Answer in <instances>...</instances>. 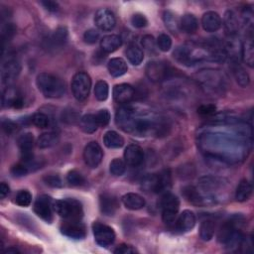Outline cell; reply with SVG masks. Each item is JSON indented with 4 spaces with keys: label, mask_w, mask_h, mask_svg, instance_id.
Wrapping results in <instances>:
<instances>
[{
    "label": "cell",
    "mask_w": 254,
    "mask_h": 254,
    "mask_svg": "<svg viewBox=\"0 0 254 254\" xmlns=\"http://www.w3.org/2000/svg\"><path fill=\"white\" fill-rule=\"evenodd\" d=\"M30 172L29 168L24 163H20L11 168V174L14 177H23L26 176Z\"/></svg>",
    "instance_id": "obj_50"
},
{
    "label": "cell",
    "mask_w": 254,
    "mask_h": 254,
    "mask_svg": "<svg viewBox=\"0 0 254 254\" xmlns=\"http://www.w3.org/2000/svg\"><path fill=\"white\" fill-rule=\"evenodd\" d=\"M183 195L190 203L196 206H203L207 203H211L203 194L200 190L194 186H187L183 189Z\"/></svg>",
    "instance_id": "obj_19"
},
{
    "label": "cell",
    "mask_w": 254,
    "mask_h": 254,
    "mask_svg": "<svg viewBox=\"0 0 254 254\" xmlns=\"http://www.w3.org/2000/svg\"><path fill=\"white\" fill-rule=\"evenodd\" d=\"M84 39L87 44H95L100 39V32L96 29H89L85 33Z\"/></svg>",
    "instance_id": "obj_52"
},
{
    "label": "cell",
    "mask_w": 254,
    "mask_h": 254,
    "mask_svg": "<svg viewBox=\"0 0 254 254\" xmlns=\"http://www.w3.org/2000/svg\"><path fill=\"white\" fill-rule=\"evenodd\" d=\"M159 178H160L161 190H162V193L168 192L172 186V174L170 169H165L162 172H160Z\"/></svg>",
    "instance_id": "obj_40"
},
{
    "label": "cell",
    "mask_w": 254,
    "mask_h": 254,
    "mask_svg": "<svg viewBox=\"0 0 254 254\" xmlns=\"http://www.w3.org/2000/svg\"><path fill=\"white\" fill-rule=\"evenodd\" d=\"M61 232L73 239H84L86 236L85 226L80 220H66L61 225Z\"/></svg>",
    "instance_id": "obj_11"
},
{
    "label": "cell",
    "mask_w": 254,
    "mask_h": 254,
    "mask_svg": "<svg viewBox=\"0 0 254 254\" xmlns=\"http://www.w3.org/2000/svg\"><path fill=\"white\" fill-rule=\"evenodd\" d=\"M54 211L66 220H80L84 216L83 205L76 199H63L54 202Z\"/></svg>",
    "instance_id": "obj_2"
},
{
    "label": "cell",
    "mask_w": 254,
    "mask_h": 254,
    "mask_svg": "<svg viewBox=\"0 0 254 254\" xmlns=\"http://www.w3.org/2000/svg\"><path fill=\"white\" fill-rule=\"evenodd\" d=\"M41 4L50 12H57L59 10V4L55 1H50V0H48V1H42Z\"/></svg>",
    "instance_id": "obj_56"
},
{
    "label": "cell",
    "mask_w": 254,
    "mask_h": 254,
    "mask_svg": "<svg viewBox=\"0 0 254 254\" xmlns=\"http://www.w3.org/2000/svg\"><path fill=\"white\" fill-rule=\"evenodd\" d=\"M53 210L54 202L52 198L47 195L40 196L34 203L35 214L47 222L53 221Z\"/></svg>",
    "instance_id": "obj_6"
},
{
    "label": "cell",
    "mask_w": 254,
    "mask_h": 254,
    "mask_svg": "<svg viewBox=\"0 0 254 254\" xmlns=\"http://www.w3.org/2000/svg\"><path fill=\"white\" fill-rule=\"evenodd\" d=\"M196 224V216L193 212L184 211L176 220V228L180 233H187L194 228Z\"/></svg>",
    "instance_id": "obj_20"
},
{
    "label": "cell",
    "mask_w": 254,
    "mask_h": 254,
    "mask_svg": "<svg viewBox=\"0 0 254 254\" xmlns=\"http://www.w3.org/2000/svg\"><path fill=\"white\" fill-rule=\"evenodd\" d=\"M222 21L220 16L215 11H207L202 17V25L206 32H217L220 29Z\"/></svg>",
    "instance_id": "obj_18"
},
{
    "label": "cell",
    "mask_w": 254,
    "mask_h": 254,
    "mask_svg": "<svg viewBox=\"0 0 254 254\" xmlns=\"http://www.w3.org/2000/svg\"><path fill=\"white\" fill-rule=\"evenodd\" d=\"M136 110L130 106H123L119 109L115 117V121L119 127H120L123 131L132 133L134 119H135Z\"/></svg>",
    "instance_id": "obj_9"
},
{
    "label": "cell",
    "mask_w": 254,
    "mask_h": 254,
    "mask_svg": "<svg viewBox=\"0 0 254 254\" xmlns=\"http://www.w3.org/2000/svg\"><path fill=\"white\" fill-rule=\"evenodd\" d=\"M62 119H63V121L68 124H75L76 122L81 120V119L79 117V113L71 108L67 109L63 112Z\"/></svg>",
    "instance_id": "obj_45"
},
{
    "label": "cell",
    "mask_w": 254,
    "mask_h": 254,
    "mask_svg": "<svg viewBox=\"0 0 254 254\" xmlns=\"http://www.w3.org/2000/svg\"><path fill=\"white\" fill-rule=\"evenodd\" d=\"M146 77L153 83H160L166 80L171 73L169 66L164 62H149L145 68Z\"/></svg>",
    "instance_id": "obj_5"
},
{
    "label": "cell",
    "mask_w": 254,
    "mask_h": 254,
    "mask_svg": "<svg viewBox=\"0 0 254 254\" xmlns=\"http://www.w3.org/2000/svg\"><path fill=\"white\" fill-rule=\"evenodd\" d=\"M60 140L59 135L55 132H47V133H43L39 136L38 138V147L41 149H47L51 148L55 145L58 144Z\"/></svg>",
    "instance_id": "obj_29"
},
{
    "label": "cell",
    "mask_w": 254,
    "mask_h": 254,
    "mask_svg": "<svg viewBox=\"0 0 254 254\" xmlns=\"http://www.w3.org/2000/svg\"><path fill=\"white\" fill-rule=\"evenodd\" d=\"M241 55L243 62L250 68H253L254 65V46L252 42V38L246 39L241 47Z\"/></svg>",
    "instance_id": "obj_30"
},
{
    "label": "cell",
    "mask_w": 254,
    "mask_h": 254,
    "mask_svg": "<svg viewBox=\"0 0 254 254\" xmlns=\"http://www.w3.org/2000/svg\"><path fill=\"white\" fill-rule=\"evenodd\" d=\"M68 33L66 27H59L51 37V44L53 48H63L68 42Z\"/></svg>",
    "instance_id": "obj_35"
},
{
    "label": "cell",
    "mask_w": 254,
    "mask_h": 254,
    "mask_svg": "<svg viewBox=\"0 0 254 254\" xmlns=\"http://www.w3.org/2000/svg\"><path fill=\"white\" fill-rule=\"evenodd\" d=\"M157 46L160 51L168 52L172 47V39L167 34H160L157 39Z\"/></svg>",
    "instance_id": "obj_43"
},
{
    "label": "cell",
    "mask_w": 254,
    "mask_h": 254,
    "mask_svg": "<svg viewBox=\"0 0 254 254\" xmlns=\"http://www.w3.org/2000/svg\"><path fill=\"white\" fill-rule=\"evenodd\" d=\"M24 105V101L20 94V91L14 87L9 86L5 88L2 95V106L3 107H14L21 108Z\"/></svg>",
    "instance_id": "obj_15"
},
{
    "label": "cell",
    "mask_w": 254,
    "mask_h": 254,
    "mask_svg": "<svg viewBox=\"0 0 254 254\" xmlns=\"http://www.w3.org/2000/svg\"><path fill=\"white\" fill-rule=\"evenodd\" d=\"M81 129L88 134H91L97 131L99 124L96 119V115L94 114H85L80 120Z\"/></svg>",
    "instance_id": "obj_32"
},
{
    "label": "cell",
    "mask_w": 254,
    "mask_h": 254,
    "mask_svg": "<svg viewBox=\"0 0 254 254\" xmlns=\"http://www.w3.org/2000/svg\"><path fill=\"white\" fill-rule=\"evenodd\" d=\"M71 85L75 99L79 102H85L89 96L91 79L88 74L85 72H79L73 77Z\"/></svg>",
    "instance_id": "obj_4"
},
{
    "label": "cell",
    "mask_w": 254,
    "mask_h": 254,
    "mask_svg": "<svg viewBox=\"0 0 254 254\" xmlns=\"http://www.w3.org/2000/svg\"><path fill=\"white\" fill-rule=\"evenodd\" d=\"M20 251L15 247H9L5 250V253H19Z\"/></svg>",
    "instance_id": "obj_58"
},
{
    "label": "cell",
    "mask_w": 254,
    "mask_h": 254,
    "mask_svg": "<svg viewBox=\"0 0 254 254\" xmlns=\"http://www.w3.org/2000/svg\"><path fill=\"white\" fill-rule=\"evenodd\" d=\"M160 206L162 210V220L168 226L175 224L177 214L180 207V201L175 195L166 192L160 200Z\"/></svg>",
    "instance_id": "obj_3"
},
{
    "label": "cell",
    "mask_w": 254,
    "mask_h": 254,
    "mask_svg": "<svg viewBox=\"0 0 254 254\" xmlns=\"http://www.w3.org/2000/svg\"><path fill=\"white\" fill-rule=\"evenodd\" d=\"M124 161L126 165L136 168L140 166L144 161V152L138 145H128L124 151Z\"/></svg>",
    "instance_id": "obj_14"
},
{
    "label": "cell",
    "mask_w": 254,
    "mask_h": 254,
    "mask_svg": "<svg viewBox=\"0 0 254 254\" xmlns=\"http://www.w3.org/2000/svg\"><path fill=\"white\" fill-rule=\"evenodd\" d=\"M108 94H109V87L107 83L104 81H99L96 84V87H95L96 99L100 102H104L107 100Z\"/></svg>",
    "instance_id": "obj_38"
},
{
    "label": "cell",
    "mask_w": 254,
    "mask_h": 254,
    "mask_svg": "<svg viewBox=\"0 0 254 254\" xmlns=\"http://www.w3.org/2000/svg\"><path fill=\"white\" fill-rule=\"evenodd\" d=\"M9 192H10V189H9L8 185L5 183H1V185H0V198L4 199L6 196H8Z\"/></svg>",
    "instance_id": "obj_57"
},
{
    "label": "cell",
    "mask_w": 254,
    "mask_h": 254,
    "mask_svg": "<svg viewBox=\"0 0 254 254\" xmlns=\"http://www.w3.org/2000/svg\"><path fill=\"white\" fill-rule=\"evenodd\" d=\"M2 129L7 135H11L17 130V125L15 122L9 119H5L2 121Z\"/></svg>",
    "instance_id": "obj_54"
},
{
    "label": "cell",
    "mask_w": 254,
    "mask_h": 254,
    "mask_svg": "<svg viewBox=\"0 0 254 254\" xmlns=\"http://www.w3.org/2000/svg\"><path fill=\"white\" fill-rule=\"evenodd\" d=\"M109 74L114 78H119L127 73L128 67L126 62L121 58H113L107 64Z\"/></svg>",
    "instance_id": "obj_24"
},
{
    "label": "cell",
    "mask_w": 254,
    "mask_h": 254,
    "mask_svg": "<svg viewBox=\"0 0 254 254\" xmlns=\"http://www.w3.org/2000/svg\"><path fill=\"white\" fill-rule=\"evenodd\" d=\"M141 188L145 192H152L156 194L162 193L159 174H150L144 177L141 182Z\"/></svg>",
    "instance_id": "obj_26"
},
{
    "label": "cell",
    "mask_w": 254,
    "mask_h": 254,
    "mask_svg": "<svg viewBox=\"0 0 254 254\" xmlns=\"http://www.w3.org/2000/svg\"><path fill=\"white\" fill-rule=\"evenodd\" d=\"M199 21L193 14H185L180 19V31L187 34H194L198 31Z\"/></svg>",
    "instance_id": "obj_25"
},
{
    "label": "cell",
    "mask_w": 254,
    "mask_h": 254,
    "mask_svg": "<svg viewBox=\"0 0 254 254\" xmlns=\"http://www.w3.org/2000/svg\"><path fill=\"white\" fill-rule=\"evenodd\" d=\"M122 44V40L119 35L111 34L104 36L101 41V48L102 52L110 54L117 51Z\"/></svg>",
    "instance_id": "obj_23"
},
{
    "label": "cell",
    "mask_w": 254,
    "mask_h": 254,
    "mask_svg": "<svg viewBox=\"0 0 254 254\" xmlns=\"http://www.w3.org/2000/svg\"><path fill=\"white\" fill-rule=\"evenodd\" d=\"M21 72V65L15 58L7 59L1 68V79L5 85H11Z\"/></svg>",
    "instance_id": "obj_10"
},
{
    "label": "cell",
    "mask_w": 254,
    "mask_h": 254,
    "mask_svg": "<svg viewBox=\"0 0 254 254\" xmlns=\"http://www.w3.org/2000/svg\"><path fill=\"white\" fill-rule=\"evenodd\" d=\"M131 24L135 27V28H138V29H140V28H144L147 26L148 24V20L147 18L141 14V13H136L134 15H132L131 17Z\"/></svg>",
    "instance_id": "obj_46"
},
{
    "label": "cell",
    "mask_w": 254,
    "mask_h": 254,
    "mask_svg": "<svg viewBox=\"0 0 254 254\" xmlns=\"http://www.w3.org/2000/svg\"><path fill=\"white\" fill-rule=\"evenodd\" d=\"M224 29L229 37H234L238 33L239 30V20L237 15L233 10H227L224 14Z\"/></svg>",
    "instance_id": "obj_21"
},
{
    "label": "cell",
    "mask_w": 254,
    "mask_h": 254,
    "mask_svg": "<svg viewBox=\"0 0 254 254\" xmlns=\"http://www.w3.org/2000/svg\"><path fill=\"white\" fill-rule=\"evenodd\" d=\"M18 147L21 152L23 162H30L33 160V147H34V136L32 133L22 134L17 140Z\"/></svg>",
    "instance_id": "obj_13"
},
{
    "label": "cell",
    "mask_w": 254,
    "mask_h": 254,
    "mask_svg": "<svg viewBox=\"0 0 254 254\" xmlns=\"http://www.w3.org/2000/svg\"><path fill=\"white\" fill-rule=\"evenodd\" d=\"M96 119L101 127H105L108 125L110 121V113L107 109H101L97 114H96Z\"/></svg>",
    "instance_id": "obj_47"
},
{
    "label": "cell",
    "mask_w": 254,
    "mask_h": 254,
    "mask_svg": "<svg viewBox=\"0 0 254 254\" xmlns=\"http://www.w3.org/2000/svg\"><path fill=\"white\" fill-rule=\"evenodd\" d=\"M95 23L100 30L108 32L115 27L117 19L112 11L107 8H101L95 15Z\"/></svg>",
    "instance_id": "obj_12"
},
{
    "label": "cell",
    "mask_w": 254,
    "mask_h": 254,
    "mask_svg": "<svg viewBox=\"0 0 254 254\" xmlns=\"http://www.w3.org/2000/svg\"><path fill=\"white\" fill-rule=\"evenodd\" d=\"M216 225L213 220H206L202 222L200 227V237L203 241H210L215 235Z\"/></svg>",
    "instance_id": "obj_37"
},
{
    "label": "cell",
    "mask_w": 254,
    "mask_h": 254,
    "mask_svg": "<svg viewBox=\"0 0 254 254\" xmlns=\"http://www.w3.org/2000/svg\"><path fill=\"white\" fill-rule=\"evenodd\" d=\"M142 47L148 53H155L156 51V41L152 35H145L141 41Z\"/></svg>",
    "instance_id": "obj_48"
},
{
    "label": "cell",
    "mask_w": 254,
    "mask_h": 254,
    "mask_svg": "<svg viewBox=\"0 0 254 254\" xmlns=\"http://www.w3.org/2000/svg\"><path fill=\"white\" fill-rule=\"evenodd\" d=\"M44 182L46 185L52 187V188H62L63 182L58 175H48L44 177Z\"/></svg>",
    "instance_id": "obj_49"
},
{
    "label": "cell",
    "mask_w": 254,
    "mask_h": 254,
    "mask_svg": "<svg viewBox=\"0 0 254 254\" xmlns=\"http://www.w3.org/2000/svg\"><path fill=\"white\" fill-rule=\"evenodd\" d=\"M39 90L48 99L62 98L66 92L65 83L57 76L50 73H41L36 79Z\"/></svg>",
    "instance_id": "obj_1"
},
{
    "label": "cell",
    "mask_w": 254,
    "mask_h": 254,
    "mask_svg": "<svg viewBox=\"0 0 254 254\" xmlns=\"http://www.w3.org/2000/svg\"><path fill=\"white\" fill-rule=\"evenodd\" d=\"M103 152L100 144L96 141L89 142L84 150V160L85 164L90 168H98L102 163Z\"/></svg>",
    "instance_id": "obj_8"
},
{
    "label": "cell",
    "mask_w": 254,
    "mask_h": 254,
    "mask_svg": "<svg viewBox=\"0 0 254 254\" xmlns=\"http://www.w3.org/2000/svg\"><path fill=\"white\" fill-rule=\"evenodd\" d=\"M103 143L107 148L118 149L124 145V139L118 132L107 131L103 136Z\"/></svg>",
    "instance_id": "obj_28"
},
{
    "label": "cell",
    "mask_w": 254,
    "mask_h": 254,
    "mask_svg": "<svg viewBox=\"0 0 254 254\" xmlns=\"http://www.w3.org/2000/svg\"><path fill=\"white\" fill-rule=\"evenodd\" d=\"M126 170V163L120 158H115L109 165V171L113 176H122Z\"/></svg>",
    "instance_id": "obj_39"
},
{
    "label": "cell",
    "mask_w": 254,
    "mask_h": 254,
    "mask_svg": "<svg viewBox=\"0 0 254 254\" xmlns=\"http://www.w3.org/2000/svg\"><path fill=\"white\" fill-rule=\"evenodd\" d=\"M16 32V28L13 24H11V23H8L7 25H5V27L3 28L2 30V40H3V43H5L7 40L9 41L15 34Z\"/></svg>",
    "instance_id": "obj_53"
},
{
    "label": "cell",
    "mask_w": 254,
    "mask_h": 254,
    "mask_svg": "<svg viewBox=\"0 0 254 254\" xmlns=\"http://www.w3.org/2000/svg\"><path fill=\"white\" fill-rule=\"evenodd\" d=\"M67 182L73 187H79L83 186L85 183V180L80 172H78L77 170H72L67 175Z\"/></svg>",
    "instance_id": "obj_41"
},
{
    "label": "cell",
    "mask_w": 254,
    "mask_h": 254,
    "mask_svg": "<svg viewBox=\"0 0 254 254\" xmlns=\"http://www.w3.org/2000/svg\"><path fill=\"white\" fill-rule=\"evenodd\" d=\"M252 195V186L247 180H242L237 188L236 199L237 202L243 203L249 200Z\"/></svg>",
    "instance_id": "obj_33"
},
{
    "label": "cell",
    "mask_w": 254,
    "mask_h": 254,
    "mask_svg": "<svg viewBox=\"0 0 254 254\" xmlns=\"http://www.w3.org/2000/svg\"><path fill=\"white\" fill-rule=\"evenodd\" d=\"M126 57L133 66H139L144 60L143 51L137 45H130L125 51Z\"/></svg>",
    "instance_id": "obj_31"
},
{
    "label": "cell",
    "mask_w": 254,
    "mask_h": 254,
    "mask_svg": "<svg viewBox=\"0 0 254 254\" xmlns=\"http://www.w3.org/2000/svg\"><path fill=\"white\" fill-rule=\"evenodd\" d=\"M233 72H234V75H235V78H236L237 84L240 86L245 87L249 85V83H250L249 75L246 73V71L237 62H235L233 65Z\"/></svg>",
    "instance_id": "obj_36"
},
{
    "label": "cell",
    "mask_w": 254,
    "mask_h": 254,
    "mask_svg": "<svg viewBox=\"0 0 254 254\" xmlns=\"http://www.w3.org/2000/svg\"><path fill=\"white\" fill-rule=\"evenodd\" d=\"M32 122L39 128H47L50 123V119L47 114L43 112H37L33 115Z\"/></svg>",
    "instance_id": "obj_44"
},
{
    "label": "cell",
    "mask_w": 254,
    "mask_h": 254,
    "mask_svg": "<svg viewBox=\"0 0 254 254\" xmlns=\"http://www.w3.org/2000/svg\"><path fill=\"white\" fill-rule=\"evenodd\" d=\"M113 252L117 253V254H131V253H137L138 251L131 245L121 244L117 249H115Z\"/></svg>",
    "instance_id": "obj_55"
},
{
    "label": "cell",
    "mask_w": 254,
    "mask_h": 254,
    "mask_svg": "<svg viewBox=\"0 0 254 254\" xmlns=\"http://www.w3.org/2000/svg\"><path fill=\"white\" fill-rule=\"evenodd\" d=\"M92 230H94L95 239L99 245L107 247L114 242L115 233L110 226L97 221L92 224Z\"/></svg>",
    "instance_id": "obj_7"
},
{
    "label": "cell",
    "mask_w": 254,
    "mask_h": 254,
    "mask_svg": "<svg viewBox=\"0 0 254 254\" xmlns=\"http://www.w3.org/2000/svg\"><path fill=\"white\" fill-rule=\"evenodd\" d=\"M113 98L119 103H128L135 98V89L128 84L117 85L113 88Z\"/></svg>",
    "instance_id": "obj_16"
},
{
    "label": "cell",
    "mask_w": 254,
    "mask_h": 254,
    "mask_svg": "<svg viewBox=\"0 0 254 254\" xmlns=\"http://www.w3.org/2000/svg\"><path fill=\"white\" fill-rule=\"evenodd\" d=\"M237 230V226H236V221L234 220H228V221H225L220 229L219 232V236H218V238H219V241L221 243V244H226L229 239L233 237V236L236 234V232Z\"/></svg>",
    "instance_id": "obj_27"
},
{
    "label": "cell",
    "mask_w": 254,
    "mask_h": 254,
    "mask_svg": "<svg viewBox=\"0 0 254 254\" xmlns=\"http://www.w3.org/2000/svg\"><path fill=\"white\" fill-rule=\"evenodd\" d=\"M100 207L103 215L112 217L119 210V203L118 199L113 195L108 193H103L100 196Z\"/></svg>",
    "instance_id": "obj_17"
},
{
    "label": "cell",
    "mask_w": 254,
    "mask_h": 254,
    "mask_svg": "<svg viewBox=\"0 0 254 254\" xmlns=\"http://www.w3.org/2000/svg\"><path fill=\"white\" fill-rule=\"evenodd\" d=\"M163 20L165 26L171 33L177 34L180 31V19L175 13L170 10H166L163 14Z\"/></svg>",
    "instance_id": "obj_34"
},
{
    "label": "cell",
    "mask_w": 254,
    "mask_h": 254,
    "mask_svg": "<svg viewBox=\"0 0 254 254\" xmlns=\"http://www.w3.org/2000/svg\"><path fill=\"white\" fill-rule=\"evenodd\" d=\"M15 202L18 205L26 207V206L30 205V203L32 202V195L27 190H21L17 193L16 198H15Z\"/></svg>",
    "instance_id": "obj_42"
},
{
    "label": "cell",
    "mask_w": 254,
    "mask_h": 254,
    "mask_svg": "<svg viewBox=\"0 0 254 254\" xmlns=\"http://www.w3.org/2000/svg\"><path fill=\"white\" fill-rule=\"evenodd\" d=\"M217 111L215 104H203L198 108V113L202 117H212Z\"/></svg>",
    "instance_id": "obj_51"
},
{
    "label": "cell",
    "mask_w": 254,
    "mask_h": 254,
    "mask_svg": "<svg viewBox=\"0 0 254 254\" xmlns=\"http://www.w3.org/2000/svg\"><path fill=\"white\" fill-rule=\"evenodd\" d=\"M122 203L125 205L126 209L130 211H138L141 210L145 206V200L138 194L135 193H127L122 197Z\"/></svg>",
    "instance_id": "obj_22"
}]
</instances>
